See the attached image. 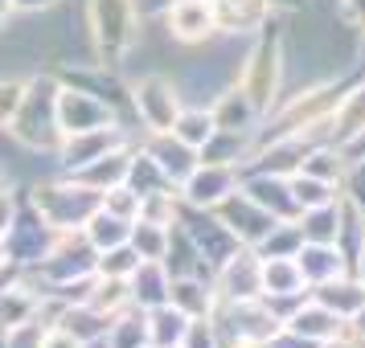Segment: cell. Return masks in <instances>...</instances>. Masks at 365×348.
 <instances>
[{
  "mask_svg": "<svg viewBox=\"0 0 365 348\" xmlns=\"http://www.w3.org/2000/svg\"><path fill=\"white\" fill-rule=\"evenodd\" d=\"M58 86L62 78L41 70L34 78H25V90H21L17 115L9 119V139L21 144L25 152H58L62 144V132H58Z\"/></svg>",
  "mask_w": 365,
  "mask_h": 348,
  "instance_id": "cell-1",
  "label": "cell"
},
{
  "mask_svg": "<svg viewBox=\"0 0 365 348\" xmlns=\"http://www.w3.org/2000/svg\"><path fill=\"white\" fill-rule=\"evenodd\" d=\"M140 13L132 0H86V37L95 62L115 70L140 41Z\"/></svg>",
  "mask_w": 365,
  "mask_h": 348,
  "instance_id": "cell-2",
  "label": "cell"
},
{
  "mask_svg": "<svg viewBox=\"0 0 365 348\" xmlns=\"http://www.w3.org/2000/svg\"><path fill=\"white\" fill-rule=\"evenodd\" d=\"M29 201H34V209L46 217V226H53L58 233H70V230H83L91 213L103 205V193L95 189H86L83 181H74V176H53V181H37L34 189H25Z\"/></svg>",
  "mask_w": 365,
  "mask_h": 348,
  "instance_id": "cell-3",
  "label": "cell"
},
{
  "mask_svg": "<svg viewBox=\"0 0 365 348\" xmlns=\"http://www.w3.org/2000/svg\"><path fill=\"white\" fill-rule=\"evenodd\" d=\"M53 242H58V230H53V226H46V217L37 213L34 201H29V193L21 189L13 226L4 230V238H0V250H4V263H9V270H34V266L53 250Z\"/></svg>",
  "mask_w": 365,
  "mask_h": 348,
  "instance_id": "cell-4",
  "label": "cell"
},
{
  "mask_svg": "<svg viewBox=\"0 0 365 348\" xmlns=\"http://www.w3.org/2000/svg\"><path fill=\"white\" fill-rule=\"evenodd\" d=\"M95 258H99V250L86 242V233L70 230V233H58L50 254L34 270H21V275H29L41 291H58V287H70L78 279H91L95 275Z\"/></svg>",
  "mask_w": 365,
  "mask_h": 348,
  "instance_id": "cell-5",
  "label": "cell"
},
{
  "mask_svg": "<svg viewBox=\"0 0 365 348\" xmlns=\"http://www.w3.org/2000/svg\"><path fill=\"white\" fill-rule=\"evenodd\" d=\"M283 83V46L275 33H263L259 46L247 53V62L238 70V86L247 90V99L255 102V111L267 115L275 107V95H279Z\"/></svg>",
  "mask_w": 365,
  "mask_h": 348,
  "instance_id": "cell-6",
  "label": "cell"
},
{
  "mask_svg": "<svg viewBox=\"0 0 365 348\" xmlns=\"http://www.w3.org/2000/svg\"><path fill=\"white\" fill-rule=\"evenodd\" d=\"M128 102H132L135 123H144V132H168L173 119L181 115V86L165 78V74H148L140 83L128 86Z\"/></svg>",
  "mask_w": 365,
  "mask_h": 348,
  "instance_id": "cell-7",
  "label": "cell"
},
{
  "mask_svg": "<svg viewBox=\"0 0 365 348\" xmlns=\"http://www.w3.org/2000/svg\"><path fill=\"white\" fill-rule=\"evenodd\" d=\"M111 123H123V119H119V111L103 95L86 90L78 83L58 86V132L62 135L99 132V127H111Z\"/></svg>",
  "mask_w": 365,
  "mask_h": 348,
  "instance_id": "cell-8",
  "label": "cell"
},
{
  "mask_svg": "<svg viewBox=\"0 0 365 348\" xmlns=\"http://www.w3.org/2000/svg\"><path fill=\"white\" fill-rule=\"evenodd\" d=\"M177 226L185 230V238L197 246V254L214 266V270L230 258L234 250L242 246V242L222 226V217H217L214 209H193V205H185L181 201V209H177Z\"/></svg>",
  "mask_w": 365,
  "mask_h": 348,
  "instance_id": "cell-9",
  "label": "cell"
},
{
  "mask_svg": "<svg viewBox=\"0 0 365 348\" xmlns=\"http://www.w3.org/2000/svg\"><path fill=\"white\" fill-rule=\"evenodd\" d=\"M128 144V127L123 123H111V127H99V132H78V135H62L58 144V172L62 176H74L78 168H86L91 160L107 156L111 148H123Z\"/></svg>",
  "mask_w": 365,
  "mask_h": 348,
  "instance_id": "cell-10",
  "label": "cell"
},
{
  "mask_svg": "<svg viewBox=\"0 0 365 348\" xmlns=\"http://www.w3.org/2000/svg\"><path fill=\"white\" fill-rule=\"evenodd\" d=\"M238 181H242V176H238L234 164H205V160H197V168L181 181L177 197H181L185 205H193V209H217V205L238 189Z\"/></svg>",
  "mask_w": 365,
  "mask_h": 348,
  "instance_id": "cell-11",
  "label": "cell"
},
{
  "mask_svg": "<svg viewBox=\"0 0 365 348\" xmlns=\"http://www.w3.org/2000/svg\"><path fill=\"white\" fill-rule=\"evenodd\" d=\"M217 299H263V258L255 246H238L214 270Z\"/></svg>",
  "mask_w": 365,
  "mask_h": 348,
  "instance_id": "cell-12",
  "label": "cell"
},
{
  "mask_svg": "<svg viewBox=\"0 0 365 348\" xmlns=\"http://www.w3.org/2000/svg\"><path fill=\"white\" fill-rule=\"evenodd\" d=\"M214 213L222 217V226H226V230H230L242 246H259L267 233L275 230V217L267 213L263 205H255L242 189H234V193L217 205Z\"/></svg>",
  "mask_w": 365,
  "mask_h": 348,
  "instance_id": "cell-13",
  "label": "cell"
},
{
  "mask_svg": "<svg viewBox=\"0 0 365 348\" xmlns=\"http://www.w3.org/2000/svg\"><path fill=\"white\" fill-rule=\"evenodd\" d=\"M165 29L181 46H205L217 33L214 4L210 0H173L165 9Z\"/></svg>",
  "mask_w": 365,
  "mask_h": 348,
  "instance_id": "cell-14",
  "label": "cell"
},
{
  "mask_svg": "<svg viewBox=\"0 0 365 348\" xmlns=\"http://www.w3.org/2000/svg\"><path fill=\"white\" fill-rule=\"evenodd\" d=\"M41 312V287L21 270H9V279H0V332H13L21 324L37 320Z\"/></svg>",
  "mask_w": 365,
  "mask_h": 348,
  "instance_id": "cell-15",
  "label": "cell"
},
{
  "mask_svg": "<svg viewBox=\"0 0 365 348\" xmlns=\"http://www.w3.org/2000/svg\"><path fill=\"white\" fill-rule=\"evenodd\" d=\"M144 152H148L152 160L160 164V172H165L168 181L181 189V181L197 168V148H189V144H181L173 132H148V139H144Z\"/></svg>",
  "mask_w": 365,
  "mask_h": 348,
  "instance_id": "cell-16",
  "label": "cell"
},
{
  "mask_svg": "<svg viewBox=\"0 0 365 348\" xmlns=\"http://www.w3.org/2000/svg\"><path fill=\"white\" fill-rule=\"evenodd\" d=\"M341 315L329 312L324 303H316V299H299L296 307L287 312V320H283V328H292L296 336H304V340H312V344H324V340H332V336H341Z\"/></svg>",
  "mask_w": 365,
  "mask_h": 348,
  "instance_id": "cell-17",
  "label": "cell"
},
{
  "mask_svg": "<svg viewBox=\"0 0 365 348\" xmlns=\"http://www.w3.org/2000/svg\"><path fill=\"white\" fill-rule=\"evenodd\" d=\"M168 303L177 312H185L189 320H201V315H214L217 287L205 275H173V283H168Z\"/></svg>",
  "mask_w": 365,
  "mask_h": 348,
  "instance_id": "cell-18",
  "label": "cell"
},
{
  "mask_svg": "<svg viewBox=\"0 0 365 348\" xmlns=\"http://www.w3.org/2000/svg\"><path fill=\"white\" fill-rule=\"evenodd\" d=\"M168 283H173V275H168L165 263L140 258V266L128 275L132 307H144V312H148V307H160V303H168Z\"/></svg>",
  "mask_w": 365,
  "mask_h": 348,
  "instance_id": "cell-19",
  "label": "cell"
},
{
  "mask_svg": "<svg viewBox=\"0 0 365 348\" xmlns=\"http://www.w3.org/2000/svg\"><path fill=\"white\" fill-rule=\"evenodd\" d=\"M296 266L304 275V283L316 287V283H329L336 275H345V254H341V246H329V242H299Z\"/></svg>",
  "mask_w": 365,
  "mask_h": 348,
  "instance_id": "cell-20",
  "label": "cell"
},
{
  "mask_svg": "<svg viewBox=\"0 0 365 348\" xmlns=\"http://www.w3.org/2000/svg\"><path fill=\"white\" fill-rule=\"evenodd\" d=\"M210 115H214V127H222V132H255V123H259L255 102L247 99V90L238 83H230L217 95L214 107H210Z\"/></svg>",
  "mask_w": 365,
  "mask_h": 348,
  "instance_id": "cell-21",
  "label": "cell"
},
{
  "mask_svg": "<svg viewBox=\"0 0 365 348\" xmlns=\"http://www.w3.org/2000/svg\"><path fill=\"white\" fill-rule=\"evenodd\" d=\"M128 160H132V144L111 148L107 156H99V160H91L86 168H78L74 181H83L86 189H95V193H107V189L123 184V176H128Z\"/></svg>",
  "mask_w": 365,
  "mask_h": 348,
  "instance_id": "cell-22",
  "label": "cell"
},
{
  "mask_svg": "<svg viewBox=\"0 0 365 348\" xmlns=\"http://www.w3.org/2000/svg\"><path fill=\"white\" fill-rule=\"evenodd\" d=\"M312 299L316 303H324L329 312H336L341 320H353V315L365 307V283L357 279H329V283H316L312 287Z\"/></svg>",
  "mask_w": 365,
  "mask_h": 348,
  "instance_id": "cell-23",
  "label": "cell"
},
{
  "mask_svg": "<svg viewBox=\"0 0 365 348\" xmlns=\"http://www.w3.org/2000/svg\"><path fill=\"white\" fill-rule=\"evenodd\" d=\"M58 328H66L70 336H78V340H99V336H107V324H111V315L95 312L86 299H78V303H62V312H58V320H53Z\"/></svg>",
  "mask_w": 365,
  "mask_h": 348,
  "instance_id": "cell-24",
  "label": "cell"
},
{
  "mask_svg": "<svg viewBox=\"0 0 365 348\" xmlns=\"http://www.w3.org/2000/svg\"><path fill=\"white\" fill-rule=\"evenodd\" d=\"M144 324H148V344L181 348L185 328H189V315L177 312L173 303H160V307H148V312H144Z\"/></svg>",
  "mask_w": 365,
  "mask_h": 348,
  "instance_id": "cell-25",
  "label": "cell"
},
{
  "mask_svg": "<svg viewBox=\"0 0 365 348\" xmlns=\"http://www.w3.org/2000/svg\"><path fill=\"white\" fill-rule=\"evenodd\" d=\"M123 184L132 189L135 197H152V193L177 189V184L168 181L165 172H160V164H156V160H152L144 148H132V160H128V176H123Z\"/></svg>",
  "mask_w": 365,
  "mask_h": 348,
  "instance_id": "cell-26",
  "label": "cell"
},
{
  "mask_svg": "<svg viewBox=\"0 0 365 348\" xmlns=\"http://www.w3.org/2000/svg\"><path fill=\"white\" fill-rule=\"evenodd\" d=\"M83 233H86V242H91L95 250H111V246H123V242L132 238V221L107 213V209L99 205V209L91 213V221L83 226Z\"/></svg>",
  "mask_w": 365,
  "mask_h": 348,
  "instance_id": "cell-27",
  "label": "cell"
},
{
  "mask_svg": "<svg viewBox=\"0 0 365 348\" xmlns=\"http://www.w3.org/2000/svg\"><path fill=\"white\" fill-rule=\"evenodd\" d=\"M148 344V324H144V307H123L111 315L107 324V348H144Z\"/></svg>",
  "mask_w": 365,
  "mask_h": 348,
  "instance_id": "cell-28",
  "label": "cell"
},
{
  "mask_svg": "<svg viewBox=\"0 0 365 348\" xmlns=\"http://www.w3.org/2000/svg\"><path fill=\"white\" fill-rule=\"evenodd\" d=\"M86 303L103 315H119L123 307H132V291H128V279H107V275H95L91 279V291H86Z\"/></svg>",
  "mask_w": 365,
  "mask_h": 348,
  "instance_id": "cell-29",
  "label": "cell"
},
{
  "mask_svg": "<svg viewBox=\"0 0 365 348\" xmlns=\"http://www.w3.org/2000/svg\"><path fill=\"white\" fill-rule=\"evenodd\" d=\"M287 189H292V201H296V209H316V205H329L336 201V184L320 181V176H308V172H287Z\"/></svg>",
  "mask_w": 365,
  "mask_h": 348,
  "instance_id": "cell-30",
  "label": "cell"
},
{
  "mask_svg": "<svg viewBox=\"0 0 365 348\" xmlns=\"http://www.w3.org/2000/svg\"><path fill=\"white\" fill-rule=\"evenodd\" d=\"M168 132L177 135L181 144H189V148L201 152V144L214 135V115H210L205 107H181V115L173 119V127H168Z\"/></svg>",
  "mask_w": 365,
  "mask_h": 348,
  "instance_id": "cell-31",
  "label": "cell"
},
{
  "mask_svg": "<svg viewBox=\"0 0 365 348\" xmlns=\"http://www.w3.org/2000/svg\"><path fill=\"white\" fill-rule=\"evenodd\" d=\"M132 250L140 258H152V263H165V250H168V226H156V221H144L135 217L132 221Z\"/></svg>",
  "mask_w": 365,
  "mask_h": 348,
  "instance_id": "cell-32",
  "label": "cell"
},
{
  "mask_svg": "<svg viewBox=\"0 0 365 348\" xmlns=\"http://www.w3.org/2000/svg\"><path fill=\"white\" fill-rule=\"evenodd\" d=\"M135 266H140V254L132 250V242H123V246L99 250V258H95V275H107V279H128Z\"/></svg>",
  "mask_w": 365,
  "mask_h": 348,
  "instance_id": "cell-33",
  "label": "cell"
},
{
  "mask_svg": "<svg viewBox=\"0 0 365 348\" xmlns=\"http://www.w3.org/2000/svg\"><path fill=\"white\" fill-rule=\"evenodd\" d=\"M103 209L115 217H128V221H135L140 217V197H135L128 184H115V189H107L103 193Z\"/></svg>",
  "mask_w": 365,
  "mask_h": 348,
  "instance_id": "cell-34",
  "label": "cell"
},
{
  "mask_svg": "<svg viewBox=\"0 0 365 348\" xmlns=\"http://www.w3.org/2000/svg\"><path fill=\"white\" fill-rule=\"evenodd\" d=\"M181 348H222L217 340V328L210 315H201V320H189V328H185V340Z\"/></svg>",
  "mask_w": 365,
  "mask_h": 348,
  "instance_id": "cell-35",
  "label": "cell"
},
{
  "mask_svg": "<svg viewBox=\"0 0 365 348\" xmlns=\"http://www.w3.org/2000/svg\"><path fill=\"white\" fill-rule=\"evenodd\" d=\"M41 336H46V324L41 320H29L13 332H0V344L4 348H41Z\"/></svg>",
  "mask_w": 365,
  "mask_h": 348,
  "instance_id": "cell-36",
  "label": "cell"
},
{
  "mask_svg": "<svg viewBox=\"0 0 365 348\" xmlns=\"http://www.w3.org/2000/svg\"><path fill=\"white\" fill-rule=\"evenodd\" d=\"M21 90H25V78H0V132L9 127V119L17 115Z\"/></svg>",
  "mask_w": 365,
  "mask_h": 348,
  "instance_id": "cell-37",
  "label": "cell"
},
{
  "mask_svg": "<svg viewBox=\"0 0 365 348\" xmlns=\"http://www.w3.org/2000/svg\"><path fill=\"white\" fill-rule=\"evenodd\" d=\"M336 17L353 29H365V0H336Z\"/></svg>",
  "mask_w": 365,
  "mask_h": 348,
  "instance_id": "cell-38",
  "label": "cell"
},
{
  "mask_svg": "<svg viewBox=\"0 0 365 348\" xmlns=\"http://www.w3.org/2000/svg\"><path fill=\"white\" fill-rule=\"evenodd\" d=\"M17 201H21V189H17V184L0 193V238H4V230H9V226H13V213H17Z\"/></svg>",
  "mask_w": 365,
  "mask_h": 348,
  "instance_id": "cell-39",
  "label": "cell"
},
{
  "mask_svg": "<svg viewBox=\"0 0 365 348\" xmlns=\"http://www.w3.org/2000/svg\"><path fill=\"white\" fill-rule=\"evenodd\" d=\"M41 348H83V340L53 324V328H46V336H41Z\"/></svg>",
  "mask_w": 365,
  "mask_h": 348,
  "instance_id": "cell-40",
  "label": "cell"
},
{
  "mask_svg": "<svg viewBox=\"0 0 365 348\" xmlns=\"http://www.w3.org/2000/svg\"><path fill=\"white\" fill-rule=\"evenodd\" d=\"M263 348H316V344H312V340H304V336H296L292 328H279Z\"/></svg>",
  "mask_w": 365,
  "mask_h": 348,
  "instance_id": "cell-41",
  "label": "cell"
},
{
  "mask_svg": "<svg viewBox=\"0 0 365 348\" xmlns=\"http://www.w3.org/2000/svg\"><path fill=\"white\" fill-rule=\"evenodd\" d=\"M66 0H13V13H29V17H37V13H53V9H62Z\"/></svg>",
  "mask_w": 365,
  "mask_h": 348,
  "instance_id": "cell-42",
  "label": "cell"
},
{
  "mask_svg": "<svg viewBox=\"0 0 365 348\" xmlns=\"http://www.w3.org/2000/svg\"><path fill=\"white\" fill-rule=\"evenodd\" d=\"M135 13H140V21L144 17H165V9L173 4V0H132Z\"/></svg>",
  "mask_w": 365,
  "mask_h": 348,
  "instance_id": "cell-43",
  "label": "cell"
},
{
  "mask_svg": "<svg viewBox=\"0 0 365 348\" xmlns=\"http://www.w3.org/2000/svg\"><path fill=\"white\" fill-rule=\"evenodd\" d=\"M13 17H17V13H13V0H0V37H4V29H9Z\"/></svg>",
  "mask_w": 365,
  "mask_h": 348,
  "instance_id": "cell-44",
  "label": "cell"
},
{
  "mask_svg": "<svg viewBox=\"0 0 365 348\" xmlns=\"http://www.w3.org/2000/svg\"><path fill=\"white\" fill-rule=\"evenodd\" d=\"M349 324H353V336H361V340H365V307H361L357 315H353Z\"/></svg>",
  "mask_w": 365,
  "mask_h": 348,
  "instance_id": "cell-45",
  "label": "cell"
},
{
  "mask_svg": "<svg viewBox=\"0 0 365 348\" xmlns=\"http://www.w3.org/2000/svg\"><path fill=\"white\" fill-rule=\"evenodd\" d=\"M316 348H353V344H349L345 336H332V340H324V344H316Z\"/></svg>",
  "mask_w": 365,
  "mask_h": 348,
  "instance_id": "cell-46",
  "label": "cell"
},
{
  "mask_svg": "<svg viewBox=\"0 0 365 348\" xmlns=\"http://www.w3.org/2000/svg\"><path fill=\"white\" fill-rule=\"evenodd\" d=\"M275 4H283V9H299L304 0H271V9H275Z\"/></svg>",
  "mask_w": 365,
  "mask_h": 348,
  "instance_id": "cell-47",
  "label": "cell"
},
{
  "mask_svg": "<svg viewBox=\"0 0 365 348\" xmlns=\"http://www.w3.org/2000/svg\"><path fill=\"white\" fill-rule=\"evenodd\" d=\"M4 189H13V181H9V172H4V164H0V193Z\"/></svg>",
  "mask_w": 365,
  "mask_h": 348,
  "instance_id": "cell-48",
  "label": "cell"
},
{
  "mask_svg": "<svg viewBox=\"0 0 365 348\" xmlns=\"http://www.w3.org/2000/svg\"><path fill=\"white\" fill-rule=\"evenodd\" d=\"M4 270H9V263H4V250H0V275H4Z\"/></svg>",
  "mask_w": 365,
  "mask_h": 348,
  "instance_id": "cell-49",
  "label": "cell"
},
{
  "mask_svg": "<svg viewBox=\"0 0 365 348\" xmlns=\"http://www.w3.org/2000/svg\"><path fill=\"white\" fill-rule=\"evenodd\" d=\"M230 348H263V344H230Z\"/></svg>",
  "mask_w": 365,
  "mask_h": 348,
  "instance_id": "cell-50",
  "label": "cell"
},
{
  "mask_svg": "<svg viewBox=\"0 0 365 348\" xmlns=\"http://www.w3.org/2000/svg\"><path fill=\"white\" fill-rule=\"evenodd\" d=\"M144 348H156V344H144Z\"/></svg>",
  "mask_w": 365,
  "mask_h": 348,
  "instance_id": "cell-51",
  "label": "cell"
}]
</instances>
